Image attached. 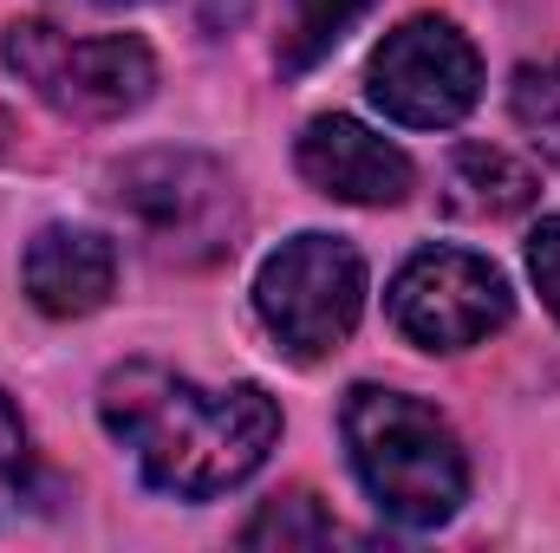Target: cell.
Segmentation results:
<instances>
[{"instance_id": "1", "label": "cell", "mask_w": 560, "mask_h": 553, "mask_svg": "<svg viewBox=\"0 0 560 553\" xmlns=\"http://www.w3.org/2000/svg\"><path fill=\"white\" fill-rule=\"evenodd\" d=\"M112 443L131 449L150 489L176 502H215L242 489L280 443V404L261 385H196L170 365L131 358L98 385Z\"/></svg>"}, {"instance_id": "16", "label": "cell", "mask_w": 560, "mask_h": 553, "mask_svg": "<svg viewBox=\"0 0 560 553\" xmlns=\"http://www.w3.org/2000/svg\"><path fill=\"white\" fill-rule=\"evenodd\" d=\"M0 143H7V118H0Z\"/></svg>"}, {"instance_id": "12", "label": "cell", "mask_w": 560, "mask_h": 553, "mask_svg": "<svg viewBox=\"0 0 560 553\" xmlns=\"http://www.w3.org/2000/svg\"><path fill=\"white\" fill-rule=\"evenodd\" d=\"M326 541H339V521H332L306 489L275 495V502L242 528V548H326Z\"/></svg>"}, {"instance_id": "4", "label": "cell", "mask_w": 560, "mask_h": 553, "mask_svg": "<svg viewBox=\"0 0 560 553\" xmlns=\"http://www.w3.org/2000/svg\"><path fill=\"white\" fill-rule=\"evenodd\" d=\"M13 79L59 118L72 125H112V118H131L143 98L156 92V59L138 33H98V39H79V33H59L46 20H13L7 39H0Z\"/></svg>"}, {"instance_id": "9", "label": "cell", "mask_w": 560, "mask_h": 553, "mask_svg": "<svg viewBox=\"0 0 560 553\" xmlns=\"http://www.w3.org/2000/svg\"><path fill=\"white\" fill-rule=\"evenodd\" d=\"M20 280H26V299L46 313V319H85L112 299L118 286V248L98 235V228H72V222H52L26 242L20 255Z\"/></svg>"}, {"instance_id": "8", "label": "cell", "mask_w": 560, "mask_h": 553, "mask_svg": "<svg viewBox=\"0 0 560 553\" xmlns=\"http://www.w3.org/2000/svg\"><path fill=\"white\" fill-rule=\"evenodd\" d=\"M293 163H300V176L319 196L352 202V209H398L411 196V183H418V169H411V156L398 143L365 131L359 118H339V111L332 118H313L300 131Z\"/></svg>"}, {"instance_id": "14", "label": "cell", "mask_w": 560, "mask_h": 553, "mask_svg": "<svg viewBox=\"0 0 560 553\" xmlns=\"http://www.w3.org/2000/svg\"><path fill=\"white\" fill-rule=\"evenodd\" d=\"M33 489V449H26V423L13 411V398L0 391V521L26 502Z\"/></svg>"}, {"instance_id": "3", "label": "cell", "mask_w": 560, "mask_h": 553, "mask_svg": "<svg viewBox=\"0 0 560 553\" xmlns=\"http://www.w3.org/2000/svg\"><path fill=\"white\" fill-rule=\"evenodd\" d=\"M118 209L138 222L143 248L170 268H209L235 255L242 235V196L235 176L202 150H143L118 176Z\"/></svg>"}, {"instance_id": "11", "label": "cell", "mask_w": 560, "mask_h": 553, "mask_svg": "<svg viewBox=\"0 0 560 553\" xmlns=\"http://www.w3.org/2000/svg\"><path fill=\"white\" fill-rule=\"evenodd\" d=\"M378 0H293V20H287V33H280V72H306V66H319L365 13H372Z\"/></svg>"}, {"instance_id": "13", "label": "cell", "mask_w": 560, "mask_h": 553, "mask_svg": "<svg viewBox=\"0 0 560 553\" xmlns=\"http://www.w3.org/2000/svg\"><path fill=\"white\" fill-rule=\"evenodd\" d=\"M509 111H515V125L528 131V143H535L548 163H560V59H548V66H522V72H515Z\"/></svg>"}, {"instance_id": "7", "label": "cell", "mask_w": 560, "mask_h": 553, "mask_svg": "<svg viewBox=\"0 0 560 553\" xmlns=\"http://www.w3.org/2000/svg\"><path fill=\"white\" fill-rule=\"evenodd\" d=\"M385 313H392V326L411 345H423V352H469V345H482L489 332L509 326L515 293H509V274L489 255H469V248H418L392 274Z\"/></svg>"}, {"instance_id": "6", "label": "cell", "mask_w": 560, "mask_h": 553, "mask_svg": "<svg viewBox=\"0 0 560 553\" xmlns=\"http://www.w3.org/2000/svg\"><path fill=\"white\" fill-rule=\"evenodd\" d=\"M365 92L405 131H450L482 98V52L469 46V33L456 20L418 13L378 39V52L365 66Z\"/></svg>"}, {"instance_id": "10", "label": "cell", "mask_w": 560, "mask_h": 553, "mask_svg": "<svg viewBox=\"0 0 560 553\" xmlns=\"http://www.w3.org/2000/svg\"><path fill=\"white\" fill-rule=\"evenodd\" d=\"M535 196H541L535 169L515 163L495 143H463L450 156V169H443V202L456 215H469V222H509V215L535 209Z\"/></svg>"}, {"instance_id": "15", "label": "cell", "mask_w": 560, "mask_h": 553, "mask_svg": "<svg viewBox=\"0 0 560 553\" xmlns=\"http://www.w3.org/2000/svg\"><path fill=\"white\" fill-rule=\"evenodd\" d=\"M528 274H535V286H541L548 313L560 319V215H548V222L528 235Z\"/></svg>"}, {"instance_id": "5", "label": "cell", "mask_w": 560, "mask_h": 553, "mask_svg": "<svg viewBox=\"0 0 560 553\" xmlns=\"http://www.w3.org/2000/svg\"><path fill=\"white\" fill-rule=\"evenodd\" d=\"M255 313L293 365L332 358L365 313V255L346 235H293L255 274Z\"/></svg>"}, {"instance_id": "2", "label": "cell", "mask_w": 560, "mask_h": 553, "mask_svg": "<svg viewBox=\"0 0 560 553\" xmlns=\"http://www.w3.org/2000/svg\"><path fill=\"white\" fill-rule=\"evenodd\" d=\"M339 436H346L359 489L372 495V508L392 528L430 534V528L456 521V508L469 502V456H463L450 416L411 391L352 385L339 404Z\"/></svg>"}]
</instances>
